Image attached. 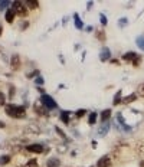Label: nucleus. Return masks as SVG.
I'll use <instances>...</instances> for the list:
<instances>
[{"label": "nucleus", "mask_w": 144, "mask_h": 167, "mask_svg": "<svg viewBox=\"0 0 144 167\" xmlns=\"http://www.w3.org/2000/svg\"><path fill=\"white\" fill-rule=\"evenodd\" d=\"M4 113L9 117L14 120H22L26 118V108L22 105H14V104H9V105H4Z\"/></svg>", "instance_id": "f257e3e1"}, {"label": "nucleus", "mask_w": 144, "mask_h": 167, "mask_svg": "<svg viewBox=\"0 0 144 167\" xmlns=\"http://www.w3.org/2000/svg\"><path fill=\"white\" fill-rule=\"evenodd\" d=\"M12 9L14 10V13L19 14L20 17H26L29 14V10H28V7H26V4H25V2H13Z\"/></svg>", "instance_id": "f03ea898"}, {"label": "nucleus", "mask_w": 144, "mask_h": 167, "mask_svg": "<svg viewBox=\"0 0 144 167\" xmlns=\"http://www.w3.org/2000/svg\"><path fill=\"white\" fill-rule=\"evenodd\" d=\"M41 103L43 104V107L46 109H55V108H58V103H56L55 99L52 98L51 95H48V94H42V97H41Z\"/></svg>", "instance_id": "7ed1b4c3"}, {"label": "nucleus", "mask_w": 144, "mask_h": 167, "mask_svg": "<svg viewBox=\"0 0 144 167\" xmlns=\"http://www.w3.org/2000/svg\"><path fill=\"white\" fill-rule=\"evenodd\" d=\"M111 166H113V159H111L110 154L100 157L98 161H97V167H111Z\"/></svg>", "instance_id": "20e7f679"}, {"label": "nucleus", "mask_w": 144, "mask_h": 167, "mask_svg": "<svg viewBox=\"0 0 144 167\" xmlns=\"http://www.w3.org/2000/svg\"><path fill=\"white\" fill-rule=\"evenodd\" d=\"M20 65H22V61H20V56L17 53L12 55V59H10V68L13 71H17V69H20Z\"/></svg>", "instance_id": "39448f33"}, {"label": "nucleus", "mask_w": 144, "mask_h": 167, "mask_svg": "<svg viewBox=\"0 0 144 167\" xmlns=\"http://www.w3.org/2000/svg\"><path fill=\"white\" fill-rule=\"evenodd\" d=\"M26 150H28L29 153H35V154L45 153V148L42 144H30V146H26Z\"/></svg>", "instance_id": "423d86ee"}, {"label": "nucleus", "mask_w": 144, "mask_h": 167, "mask_svg": "<svg viewBox=\"0 0 144 167\" xmlns=\"http://www.w3.org/2000/svg\"><path fill=\"white\" fill-rule=\"evenodd\" d=\"M33 109H35V113L38 114V115H41V117H48V109L45 108L42 103H36V104H35Z\"/></svg>", "instance_id": "0eeeda50"}, {"label": "nucleus", "mask_w": 144, "mask_h": 167, "mask_svg": "<svg viewBox=\"0 0 144 167\" xmlns=\"http://www.w3.org/2000/svg\"><path fill=\"white\" fill-rule=\"evenodd\" d=\"M100 59H101V62H107V61H111V51H110V48H107V46H104V48L101 49V53H100Z\"/></svg>", "instance_id": "6e6552de"}, {"label": "nucleus", "mask_w": 144, "mask_h": 167, "mask_svg": "<svg viewBox=\"0 0 144 167\" xmlns=\"http://www.w3.org/2000/svg\"><path fill=\"white\" fill-rule=\"evenodd\" d=\"M137 98H138V95L136 94V92H133V94H128L127 97H124L123 103H121V104H123V105H128V104H133Z\"/></svg>", "instance_id": "1a4fd4ad"}, {"label": "nucleus", "mask_w": 144, "mask_h": 167, "mask_svg": "<svg viewBox=\"0 0 144 167\" xmlns=\"http://www.w3.org/2000/svg\"><path fill=\"white\" fill-rule=\"evenodd\" d=\"M138 55L136 53V52L130 51V52H125V53H123V56H121V59H123L124 62H133L134 59L137 58Z\"/></svg>", "instance_id": "9d476101"}, {"label": "nucleus", "mask_w": 144, "mask_h": 167, "mask_svg": "<svg viewBox=\"0 0 144 167\" xmlns=\"http://www.w3.org/2000/svg\"><path fill=\"white\" fill-rule=\"evenodd\" d=\"M101 121L102 123H108V120L113 117V111H111L110 108H107V109H104V111H101Z\"/></svg>", "instance_id": "9b49d317"}, {"label": "nucleus", "mask_w": 144, "mask_h": 167, "mask_svg": "<svg viewBox=\"0 0 144 167\" xmlns=\"http://www.w3.org/2000/svg\"><path fill=\"white\" fill-rule=\"evenodd\" d=\"M14 16H16V13H14L13 9H7L6 13H4V20H6L7 23H12V22L14 20Z\"/></svg>", "instance_id": "f8f14e48"}, {"label": "nucleus", "mask_w": 144, "mask_h": 167, "mask_svg": "<svg viewBox=\"0 0 144 167\" xmlns=\"http://www.w3.org/2000/svg\"><path fill=\"white\" fill-rule=\"evenodd\" d=\"M95 38L97 41H100V42H105L107 41V33L104 29H97L95 31Z\"/></svg>", "instance_id": "ddd939ff"}, {"label": "nucleus", "mask_w": 144, "mask_h": 167, "mask_svg": "<svg viewBox=\"0 0 144 167\" xmlns=\"http://www.w3.org/2000/svg\"><path fill=\"white\" fill-rule=\"evenodd\" d=\"M69 115H71V111H61V115H59L61 117V121L64 124H66V125H68L69 121H71V117Z\"/></svg>", "instance_id": "4468645a"}, {"label": "nucleus", "mask_w": 144, "mask_h": 167, "mask_svg": "<svg viewBox=\"0 0 144 167\" xmlns=\"http://www.w3.org/2000/svg\"><path fill=\"white\" fill-rule=\"evenodd\" d=\"M61 166V161L56 157H51L48 161H46V167H59Z\"/></svg>", "instance_id": "2eb2a0df"}, {"label": "nucleus", "mask_w": 144, "mask_h": 167, "mask_svg": "<svg viewBox=\"0 0 144 167\" xmlns=\"http://www.w3.org/2000/svg\"><path fill=\"white\" fill-rule=\"evenodd\" d=\"M74 23H75L76 29H79V31H82L84 29V23H82V20H81V17H79L78 13L74 14Z\"/></svg>", "instance_id": "dca6fc26"}, {"label": "nucleus", "mask_w": 144, "mask_h": 167, "mask_svg": "<svg viewBox=\"0 0 144 167\" xmlns=\"http://www.w3.org/2000/svg\"><path fill=\"white\" fill-rule=\"evenodd\" d=\"M25 4H26V7H28V9H32V10L39 9V2H38V0H26V2H25Z\"/></svg>", "instance_id": "f3484780"}, {"label": "nucleus", "mask_w": 144, "mask_h": 167, "mask_svg": "<svg viewBox=\"0 0 144 167\" xmlns=\"http://www.w3.org/2000/svg\"><path fill=\"white\" fill-rule=\"evenodd\" d=\"M108 131H110V123H104L100 127V130H98V134H100L101 137H104Z\"/></svg>", "instance_id": "a211bd4d"}, {"label": "nucleus", "mask_w": 144, "mask_h": 167, "mask_svg": "<svg viewBox=\"0 0 144 167\" xmlns=\"http://www.w3.org/2000/svg\"><path fill=\"white\" fill-rule=\"evenodd\" d=\"M121 94H123V91H121V89H118V91H117V94H115V97H114V99H113V105H120V104L123 103Z\"/></svg>", "instance_id": "6ab92c4d"}, {"label": "nucleus", "mask_w": 144, "mask_h": 167, "mask_svg": "<svg viewBox=\"0 0 144 167\" xmlns=\"http://www.w3.org/2000/svg\"><path fill=\"white\" fill-rule=\"evenodd\" d=\"M12 161V157L9 156V154H3V156H0V164L2 166H6V164H9Z\"/></svg>", "instance_id": "aec40b11"}, {"label": "nucleus", "mask_w": 144, "mask_h": 167, "mask_svg": "<svg viewBox=\"0 0 144 167\" xmlns=\"http://www.w3.org/2000/svg\"><path fill=\"white\" fill-rule=\"evenodd\" d=\"M97 120H98V114L97 113H91L88 117V124L89 125H94V124L97 123Z\"/></svg>", "instance_id": "412c9836"}, {"label": "nucleus", "mask_w": 144, "mask_h": 167, "mask_svg": "<svg viewBox=\"0 0 144 167\" xmlns=\"http://www.w3.org/2000/svg\"><path fill=\"white\" fill-rule=\"evenodd\" d=\"M136 45H137L141 51H144V36H137V39H136Z\"/></svg>", "instance_id": "4be33fe9"}, {"label": "nucleus", "mask_w": 144, "mask_h": 167, "mask_svg": "<svg viewBox=\"0 0 144 167\" xmlns=\"http://www.w3.org/2000/svg\"><path fill=\"white\" fill-rule=\"evenodd\" d=\"M23 167H39L38 160H36V159H32V160H28L26 163H25V166H23Z\"/></svg>", "instance_id": "5701e85b"}, {"label": "nucleus", "mask_w": 144, "mask_h": 167, "mask_svg": "<svg viewBox=\"0 0 144 167\" xmlns=\"http://www.w3.org/2000/svg\"><path fill=\"white\" fill-rule=\"evenodd\" d=\"M137 95L141 97V98H144V82L138 85V88H137Z\"/></svg>", "instance_id": "b1692460"}, {"label": "nucleus", "mask_w": 144, "mask_h": 167, "mask_svg": "<svg viewBox=\"0 0 144 167\" xmlns=\"http://www.w3.org/2000/svg\"><path fill=\"white\" fill-rule=\"evenodd\" d=\"M84 115H86V109H78V111H76V113H75V117H76V118H82V117Z\"/></svg>", "instance_id": "393cba45"}, {"label": "nucleus", "mask_w": 144, "mask_h": 167, "mask_svg": "<svg viewBox=\"0 0 144 167\" xmlns=\"http://www.w3.org/2000/svg\"><path fill=\"white\" fill-rule=\"evenodd\" d=\"M141 61H143V56H140V55H138L137 58L134 59L133 62H131V64H133V66H136V68H137V66H140V64H141Z\"/></svg>", "instance_id": "a878e982"}, {"label": "nucleus", "mask_w": 144, "mask_h": 167, "mask_svg": "<svg viewBox=\"0 0 144 167\" xmlns=\"http://www.w3.org/2000/svg\"><path fill=\"white\" fill-rule=\"evenodd\" d=\"M127 23H128V19H127V17H125V16H124V17H120V20H118V26L123 27V26H125Z\"/></svg>", "instance_id": "bb28decb"}, {"label": "nucleus", "mask_w": 144, "mask_h": 167, "mask_svg": "<svg viewBox=\"0 0 144 167\" xmlns=\"http://www.w3.org/2000/svg\"><path fill=\"white\" fill-rule=\"evenodd\" d=\"M100 22H101V25H102V26H105V25L108 23V19H107V16L104 13H100Z\"/></svg>", "instance_id": "cd10ccee"}, {"label": "nucleus", "mask_w": 144, "mask_h": 167, "mask_svg": "<svg viewBox=\"0 0 144 167\" xmlns=\"http://www.w3.org/2000/svg\"><path fill=\"white\" fill-rule=\"evenodd\" d=\"M55 131H56V133L59 134V136L62 137V138H64V140H68V138H66V134L64 133V131H62V130L59 128V127H55Z\"/></svg>", "instance_id": "c85d7f7f"}, {"label": "nucleus", "mask_w": 144, "mask_h": 167, "mask_svg": "<svg viewBox=\"0 0 144 167\" xmlns=\"http://www.w3.org/2000/svg\"><path fill=\"white\" fill-rule=\"evenodd\" d=\"M10 4V2H7V0H2L0 2V10H3V9H6L7 6Z\"/></svg>", "instance_id": "c756f323"}, {"label": "nucleus", "mask_w": 144, "mask_h": 167, "mask_svg": "<svg viewBox=\"0 0 144 167\" xmlns=\"http://www.w3.org/2000/svg\"><path fill=\"white\" fill-rule=\"evenodd\" d=\"M35 84H36V85H43V84H45V79L42 78V76H38V78L35 79Z\"/></svg>", "instance_id": "7c9ffc66"}, {"label": "nucleus", "mask_w": 144, "mask_h": 167, "mask_svg": "<svg viewBox=\"0 0 144 167\" xmlns=\"http://www.w3.org/2000/svg\"><path fill=\"white\" fill-rule=\"evenodd\" d=\"M0 107H4V94L0 92Z\"/></svg>", "instance_id": "2f4dec72"}, {"label": "nucleus", "mask_w": 144, "mask_h": 167, "mask_svg": "<svg viewBox=\"0 0 144 167\" xmlns=\"http://www.w3.org/2000/svg\"><path fill=\"white\" fill-rule=\"evenodd\" d=\"M92 6H94V3H92V2H88V4H86V9L89 10V9H91Z\"/></svg>", "instance_id": "473e14b6"}, {"label": "nucleus", "mask_w": 144, "mask_h": 167, "mask_svg": "<svg viewBox=\"0 0 144 167\" xmlns=\"http://www.w3.org/2000/svg\"><path fill=\"white\" fill-rule=\"evenodd\" d=\"M111 64H114V65H120V62H118V61H115V59H111Z\"/></svg>", "instance_id": "72a5a7b5"}, {"label": "nucleus", "mask_w": 144, "mask_h": 167, "mask_svg": "<svg viewBox=\"0 0 144 167\" xmlns=\"http://www.w3.org/2000/svg\"><path fill=\"white\" fill-rule=\"evenodd\" d=\"M4 127H6V124H4L3 121H0V128H4Z\"/></svg>", "instance_id": "f704fd0d"}, {"label": "nucleus", "mask_w": 144, "mask_h": 167, "mask_svg": "<svg viewBox=\"0 0 144 167\" xmlns=\"http://www.w3.org/2000/svg\"><path fill=\"white\" fill-rule=\"evenodd\" d=\"M85 31H86V32H91V31H92V27L88 26V27H85Z\"/></svg>", "instance_id": "c9c22d12"}, {"label": "nucleus", "mask_w": 144, "mask_h": 167, "mask_svg": "<svg viewBox=\"0 0 144 167\" xmlns=\"http://www.w3.org/2000/svg\"><path fill=\"white\" fill-rule=\"evenodd\" d=\"M140 167H144V160H141V161H140Z\"/></svg>", "instance_id": "e433bc0d"}]
</instances>
